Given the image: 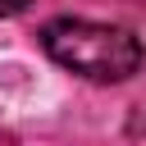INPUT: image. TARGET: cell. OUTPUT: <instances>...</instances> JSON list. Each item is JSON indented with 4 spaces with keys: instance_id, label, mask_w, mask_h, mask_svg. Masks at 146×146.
I'll use <instances>...</instances> for the list:
<instances>
[{
    "instance_id": "1",
    "label": "cell",
    "mask_w": 146,
    "mask_h": 146,
    "mask_svg": "<svg viewBox=\"0 0 146 146\" xmlns=\"http://www.w3.org/2000/svg\"><path fill=\"white\" fill-rule=\"evenodd\" d=\"M41 50L87 78V82H123L141 68V41L119 23H91V18H50L41 27Z\"/></svg>"
},
{
    "instance_id": "2",
    "label": "cell",
    "mask_w": 146,
    "mask_h": 146,
    "mask_svg": "<svg viewBox=\"0 0 146 146\" xmlns=\"http://www.w3.org/2000/svg\"><path fill=\"white\" fill-rule=\"evenodd\" d=\"M128 141H132V146H146V110H137V114L128 119Z\"/></svg>"
},
{
    "instance_id": "3",
    "label": "cell",
    "mask_w": 146,
    "mask_h": 146,
    "mask_svg": "<svg viewBox=\"0 0 146 146\" xmlns=\"http://www.w3.org/2000/svg\"><path fill=\"white\" fill-rule=\"evenodd\" d=\"M32 0H0V18H14V14H23Z\"/></svg>"
}]
</instances>
